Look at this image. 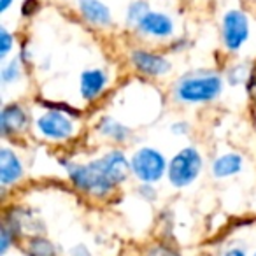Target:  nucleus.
Here are the masks:
<instances>
[{
	"instance_id": "1",
	"label": "nucleus",
	"mask_w": 256,
	"mask_h": 256,
	"mask_svg": "<svg viewBox=\"0 0 256 256\" xmlns=\"http://www.w3.org/2000/svg\"><path fill=\"white\" fill-rule=\"evenodd\" d=\"M132 170L126 156L121 151H110L86 165H68V178L76 188L90 195L104 196L121 184Z\"/></svg>"
},
{
	"instance_id": "2",
	"label": "nucleus",
	"mask_w": 256,
	"mask_h": 256,
	"mask_svg": "<svg viewBox=\"0 0 256 256\" xmlns=\"http://www.w3.org/2000/svg\"><path fill=\"white\" fill-rule=\"evenodd\" d=\"M221 78L212 72H198L182 78L176 86V96L181 102H210L221 92Z\"/></svg>"
},
{
	"instance_id": "3",
	"label": "nucleus",
	"mask_w": 256,
	"mask_h": 256,
	"mask_svg": "<svg viewBox=\"0 0 256 256\" xmlns=\"http://www.w3.org/2000/svg\"><path fill=\"white\" fill-rule=\"evenodd\" d=\"M202 170V156L195 148L181 150L168 164V181L176 188L190 186Z\"/></svg>"
},
{
	"instance_id": "4",
	"label": "nucleus",
	"mask_w": 256,
	"mask_h": 256,
	"mask_svg": "<svg viewBox=\"0 0 256 256\" xmlns=\"http://www.w3.org/2000/svg\"><path fill=\"white\" fill-rule=\"evenodd\" d=\"M130 167L139 181L156 182L164 178L165 170H167V162L160 151L153 150V148H142V150L136 151L132 162H130Z\"/></svg>"
},
{
	"instance_id": "5",
	"label": "nucleus",
	"mask_w": 256,
	"mask_h": 256,
	"mask_svg": "<svg viewBox=\"0 0 256 256\" xmlns=\"http://www.w3.org/2000/svg\"><path fill=\"white\" fill-rule=\"evenodd\" d=\"M249 37V20L246 12L232 9L223 16V42L230 51H237Z\"/></svg>"
},
{
	"instance_id": "6",
	"label": "nucleus",
	"mask_w": 256,
	"mask_h": 256,
	"mask_svg": "<svg viewBox=\"0 0 256 256\" xmlns=\"http://www.w3.org/2000/svg\"><path fill=\"white\" fill-rule=\"evenodd\" d=\"M37 130L40 136L51 140H65L74 134L76 126L70 118H67L64 112L51 110L42 116L37 118Z\"/></svg>"
},
{
	"instance_id": "7",
	"label": "nucleus",
	"mask_w": 256,
	"mask_h": 256,
	"mask_svg": "<svg viewBox=\"0 0 256 256\" xmlns=\"http://www.w3.org/2000/svg\"><path fill=\"white\" fill-rule=\"evenodd\" d=\"M132 64L137 70L146 76H164L170 70V62L165 60L160 54L150 53V51H134Z\"/></svg>"
},
{
	"instance_id": "8",
	"label": "nucleus",
	"mask_w": 256,
	"mask_h": 256,
	"mask_svg": "<svg viewBox=\"0 0 256 256\" xmlns=\"http://www.w3.org/2000/svg\"><path fill=\"white\" fill-rule=\"evenodd\" d=\"M23 176V165L18 154L9 148L0 150V182L2 186H11Z\"/></svg>"
},
{
	"instance_id": "9",
	"label": "nucleus",
	"mask_w": 256,
	"mask_h": 256,
	"mask_svg": "<svg viewBox=\"0 0 256 256\" xmlns=\"http://www.w3.org/2000/svg\"><path fill=\"white\" fill-rule=\"evenodd\" d=\"M26 123H28V116L18 104H9L0 112V128H2L4 136L22 132L25 130Z\"/></svg>"
},
{
	"instance_id": "10",
	"label": "nucleus",
	"mask_w": 256,
	"mask_h": 256,
	"mask_svg": "<svg viewBox=\"0 0 256 256\" xmlns=\"http://www.w3.org/2000/svg\"><path fill=\"white\" fill-rule=\"evenodd\" d=\"M139 30L142 34H148V36L153 37H168L174 32V23L164 12H153L150 11L144 20L139 23Z\"/></svg>"
},
{
	"instance_id": "11",
	"label": "nucleus",
	"mask_w": 256,
	"mask_h": 256,
	"mask_svg": "<svg viewBox=\"0 0 256 256\" xmlns=\"http://www.w3.org/2000/svg\"><path fill=\"white\" fill-rule=\"evenodd\" d=\"M107 76L100 68H90L81 74V96L84 100H93L106 88Z\"/></svg>"
},
{
	"instance_id": "12",
	"label": "nucleus",
	"mask_w": 256,
	"mask_h": 256,
	"mask_svg": "<svg viewBox=\"0 0 256 256\" xmlns=\"http://www.w3.org/2000/svg\"><path fill=\"white\" fill-rule=\"evenodd\" d=\"M79 11L84 16V20L98 26L109 25L110 20H112L109 8L102 4L100 0H79Z\"/></svg>"
},
{
	"instance_id": "13",
	"label": "nucleus",
	"mask_w": 256,
	"mask_h": 256,
	"mask_svg": "<svg viewBox=\"0 0 256 256\" xmlns=\"http://www.w3.org/2000/svg\"><path fill=\"white\" fill-rule=\"evenodd\" d=\"M242 168V156L237 153H228L220 156L212 165V174L216 178H230V176L240 172Z\"/></svg>"
},
{
	"instance_id": "14",
	"label": "nucleus",
	"mask_w": 256,
	"mask_h": 256,
	"mask_svg": "<svg viewBox=\"0 0 256 256\" xmlns=\"http://www.w3.org/2000/svg\"><path fill=\"white\" fill-rule=\"evenodd\" d=\"M98 130H100V134H104V136L110 137V139H114V140H124L128 137V134H130V130H128L124 124L118 123L112 118H104L98 124Z\"/></svg>"
},
{
	"instance_id": "15",
	"label": "nucleus",
	"mask_w": 256,
	"mask_h": 256,
	"mask_svg": "<svg viewBox=\"0 0 256 256\" xmlns=\"http://www.w3.org/2000/svg\"><path fill=\"white\" fill-rule=\"evenodd\" d=\"M28 254L30 256H56L54 246L48 238L36 237L28 242Z\"/></svg>"
},
{
	"instance_id": "16",
	"label": "nucleus",
	"mask_w": 256,
	"mask_h": 256,
	"mask_svg": "<svg viewBox=\"0 0 256 256\" xmlns=\"http://www.w3.org/2000/svg\"><path fill=\"white\" fill-rule=\"evenodd\" d=\"M148 12H150V6H148V2H144V0H136V2H132V4L128 6V11H126L128 23L139 26V23L142 22L144 16H146Z\"/></svg>"
},
{
	"instance_id": "17",
	"label": "nucleus",
	"mask_w": 256,
	"mask_h": 256,
	"mask_svg": "<svg viewBox=\"0 0 256 256\" xmlns=\"http://www.w3.org/2000/svg\"><path fill=\"white\" fill-rule=\"evenodd\" d=\"M22 76V68H20L18 60H11L4 68H2V81L4 82H12L16 79H20Z\"/></svg>"
},
{
	"instance_id": "18",
	"label": "nucleus",
	"mask_w": 256,
	"mask_h": 256,
	"mask_svg": "<svg viewBox=\"0 0 256 256\" xmlns=\"http://www.w3.org/2000/svg\"><path fill=\"white\" fill-rule=\"evenodd\" d=\"M12 42H14V37L6 28H0V58L8 56V53L12 50Z\"/></svg>"
},
{
	"instance_id": "19",
	"label": "nucleus",
	"mask_w": 256,
	"mask_h": 256,
	"mask_svg": "<svg viewBox=\"0 0 256 256\" xmlns=\"http://www.w3.org/2000/svg\"><path fill=\"white\" fill-rule=\"evenodd\" d=\"M11 238H12V234L9 232V226L4 224V226H2V234H0V252H2V254H4L9 246H11Z\"/></svg>"
},
{
	"instance_id": "20",
	"label": "nucleus",
	"mask_w": 256,
	"mask_h": 256,
	"mask_svg": "<svg viewBox=\"0 0 256 256\" xmlns=\"http://www.w3.org/2000/svg\"><path fill=\"white\" fill-rule=\"evenodd\" d=\"M148 256H179V254L176 251H172V249L165 248V246H158V248H154Z\"/></svg>"
},
{
	"instance_id": "21",
	"label": "nucleus",
	"mask_w": 256,
	"mask_h": 256,
	"mask_svg": "<svg viewBox=\"0 0 256 256\" xmlns=\"http://www.w3.org/2000/svg\"><path fill=\"white\" fill-rule=\"evenodd\" d=\"M70 256H90V251H88V248L79 244V246H76V248H72Z\"/></svg>"
},
{
	"instance_id": "22",
	"label": "nucleus",
	"mask_w": 256,
	"mask_h": 256,
	"mask_svg": "<svg viewBox=\"0 0 256 256\" xmlns=\"http://www.w3.org/2000/svg\"><path fill=\"white\" fill-rule=\"evenodd\" d=\"M248 90H249V95L256 100V72H252L251 78H249V82H248Z\"/></svg>"
},
{
	"instance_id": "23",
	"label": "nucleus",
	"mask_w": 256,
	"mask_h": 256,
	"mask_svg": "<svg viewBox=\"0 0 256 256\" xmlns=\"http://www.w3.org/2000/svg\"><path fill=\"white\" fill-rule=\"evenodd\" d=\"M12 0H0V12H6L9 8H11Z\"/></svg>"
},
{
	"instance_id": "24",
	"label": "nucleus",
	"mask_w": 256,
	"mask_h": 256,
	"mask_svg": "<svg viewBox=\"0 0 256 256\" xmlns=\"http://www.w3.org/2000/svg\"><path fill=\"white\" fill-rule=\"evenodd\" d=\"M224 256H246V252L242 251V249H237V248H235V249H230V251H228Z\"/></svg>"
},
{
	"instance_id": "25",
	"label": "nucleus",
	"mask_w": 256,
	"mask_h": 256,
	"mask_svg": "<svg viewBox=\"0 0 256 256\" xmlns=\"http://www.w3.org/2000/svg\"><path fill=\"white\" fill-rule=\"evenodd\" d=\"M252 256H256V252H254V254H252Z\"/></svg>"
}]
</instances>
